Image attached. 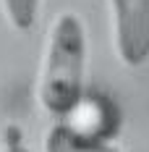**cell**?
Instances as JSON below:
<instances>
[{"label":"cell","mask_w":149,"mask_h":152,"mask_svg":"<svg viewBox=\"0 0 149 152\" xmlns=\"http://www.w3.org/2000/svg\"><path fill=\"white\" fill-rule=\"evenodd\" d=\"M113 21V45L128 68L149 61V0H107Z\"/></svg>","instance_id":"obj_2"},{"label":"cell","mask_w":149,"mask_h":152,"mask_svg":"<svg viewBox=\"0 0 149 152\" xmlns=\"http://www.w3.org/2000/svg\"><path fill=\"white\" fill-rule=\"evenodd\" d=\"M0 8L16 31H31L39 16V0H0Z\"/></svg>","instance_id":"obj_4"},{"label":"cell","mask_w":149,"mask_h":152,"mask_svg":"<svg viewBox=\"0 0 149 152\" xmlns=\"http://www.w3.org/2000/svg\"><path fill=\"white\" fill-rule=\"evenodd\" d=\"M0 152H31L29 144H26L24 137H21V129H18V126H8V129H5Z\"/></svg>","instance_id":"obj_5"},{"label":"cell","mask_w":149,"mask_h":152,"mask_svg":"<svg viewBox=\"0 0 149 152\" xmlns=\"http://www.w3.org/2000/svg\"><path fill=\"white\" fill-rule=\"evenodd\" d=\"M45 152H123L105 137L94 134L84 126H76L68 118L55 121L45 137Z\"/></svg>","instance_id":"obj_3"},{"label":"cell","mask_w":149,"mask_h":152,"mask_svg":"<svg viewBox=\"0 0 149 152\" xmlns=\"http://www.w3.org/2000/svg\"><path fill=\"white\" fill-rule=\"evenodd\" d=\"M86 26L81 16L63 11L52 18L39 66L37 97L50 118L65 121L84 102L86 79Z\"/></svg>","instance_id":"obj_1"}]
</instances>
